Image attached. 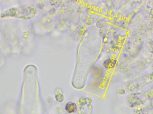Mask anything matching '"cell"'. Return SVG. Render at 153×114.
<instances>
[{
  "instance_id": "obj_1",
  "label": "cell",
  "mask_w": 153,
  "mask_h": 114,
  "mask_svg": "<svg viewBox=\"0 0 153 114\" xmlns=\"http://www.w3.org/2000/svg\"><path fill=\"white\" fill-rule=\"evenodd\" d=\"M37 10L33 5H24L13 8L1 13V17H16L19 19H29L36 16Z\"/></svg>"
},
{
  "instance_id": "obj_2",
  "label": "cell",
  "mask_w": 153,
  "mask_h": 114,
  "mask_svg": "<svg viewBox=\"0 0 153 114\" xmlns=\"http://www.w3.org/2000/svg\"><path fill=\"white\" fill-rule=\"evenodd\" d=\"M139 94L133 93L130 95L127 98V103L131 108L143 104V102L140 99L138 95Z\"/></svg>"
},
{
  "instance_id": "obj_3",
  "label": "cell",
  "mask_w": 153,
  "mask_h": 114,
  "mask_svg": "<svg viewBox=\"0 0 153 114\" xmlns=\"http://www.w3.org/2000/svg\"><path fill=\"white\" fill-rule=\"evenodd\" d=\"M91 99L89 97H81L79 100V105L81 110L91 109Z\"/></svg>"
},
{
  "instance_id": "obj_4",
  "label": "cell",
  "mask_w": 153,
  "mask_h": 114,
  "mask_svg": "<svg viewBox=\"0 0 153 114\" xmlns=\"http://www.w3.org/2000/svg\"><path fill=\"white\" fill-rule=\"evenodd\" d=\"M65 110L68 113H75L77 111L76 104L74 102H68L65 105Z\"/></svg>"
},
{
  "instance_id": "obj_5",
  "label": "cell",
  "mask_w": 153,
  "mask_h": 114,
  "mask_svg": "<svg viewBox=\"0 0 153 114\" xmlns=\"http://www.w3.org/2000/svg\"><path fill=\"white\" fill-rule=\"evenodd\" d=\"M55 97L56 101L58 103L63 102L64 99L62 90L60 88H57L55 91Z\"/></svg>"
},
{
  "instance_id": "obj_6",
  "label": "cell",
  "mask_w": 153,
  "mask_h": 114,
  "mask_svg": "<svg viewBox=\"0 0 153 114\" xmlns=\"http://www.w3.org/2000/svg\"><path fill=\"white\" fill-rule=\"evenodd\" d=\"M116 60L115 59L110 58L106 60L103 62V66L107 69H111L115 66Z\"/></svg>"
},
{
  "instance_id": "obj_7",
  "label": "cell",
  "mask_w": 153,
  "mask_h": 114,
  "mask_svg": "<svg viewBox=\"0 0 153 114\" xmlns=\"http://www.w3.org/2000/svg\"><path fill=\"white\" fill-rule=\"evenodd\" d=\"M138 86V85L136 83H128V84L126 86V88L128 92H133L137 89Z\"/></svg>"
},
{
  "instance_id": "obj_8",
  "label": "cell",
  "mask_w": 153,
  "mask_h": 114,
  "mask_svg": "<svg viewBox=\"0 0 153 114\" xmlns=\"http://www.w3.org/2000/svg\"><path fill=\"white\" fill-rule=\"evenodd\" d=\"M117 92L119 94L123 95L125 94V91L122 87H118L117 88Z\"/></svg>"
}]
</instances>
